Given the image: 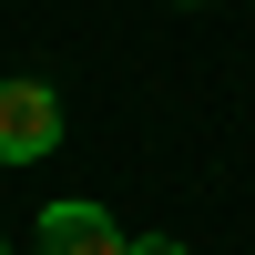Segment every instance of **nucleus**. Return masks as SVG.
Here are the masks:
<instances>
[{
    "label": "nucleus",
    "instance_id": "nucleus-4",
    "mask_svg": "<svg viewBox=\"0 0 255 255\" xmlns=\"http://www.w3.org/2000/svg\"><path fill=\"white\" fill-rule=\"evenodd\" d=\"M184 10H204V0H184Z\"/></svg>",
    "mask_w": 255,
    "mask_h": 255
},
{
    "label": "nucleus",
    "instance_id": "nucleus-2",
    "mask_svg": "<svg viewBox=\"0 0 255 255\" xmlns=\"http://www.w3.org/2000/svg\"><path fill=\"white\" fill-rule=\"evenodd\" d=\"M31 255H133V235H123L102 204H82V194H61L51 215L31 225Z\"/></svg>",
    "mask_w": 255,
    "mask_h": 255
},
{
    "label": "nucleus",
    "instance_id": "nucleus-1",
    "mask_svg": "<svg viewBox=\"0 0 255 255\" xmlns=\"http://www.w3.org/2000/svg\"><path fill=\"white\" fill-rule=\"evenodd\" d=\"M51 143H61V92L31 82V72H10L0 82V163H41Z\"/></svg>",
    "mask_w": 255,
    "mask_h": 255
},
{
    "label": "nucleus",
    "instance_id": "nucleus-3",
    "mask_svg": "<svg viewBox=\"0 0 255 255\" xmlns=\"http://www.w3.org/2000/svg\"><path fill=\"white\" fill-rule=\"evenodd\" d=\"M133 255H184V245L174 235H133Z\"/></svg>",
    "mask_w": 255,
    "mask_h": 255
}]
</instances>
